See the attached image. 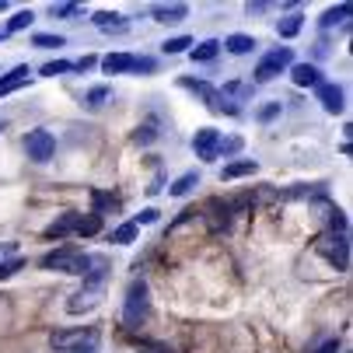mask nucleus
<instances>
[{
	"label": "nucleus",
	"mask_w": 353,
	"mask_h": 353,
	"mask_svg": "<svg viewBox=\"0 0 353 353\" xmlns=\"http://www.w3.org/2000/svg\"><path fill=\"white\" fill-rule=\"evenodd\" d=\"M105 283H109V263L102 256H91V266L84 273V287L77 294H70L67 301V312L70 315H84V312H94L98 305H102L105 297Z\"/></svg>",
	"instance_id": "obj_1"
},
{
	"label": "nucleus",
	"mask_w": 353,
	"mask_h": 353,
	"mask_svg": "<svg viewBox=\"0 0 353 353\" xmlns=\"http://www.w3.org/2000/svg\"><path fill=\"white\" fill-rule=\"evenodd\" d=\"M147 319H150V290L143 280H133L126 290V301H123V325L130 332H137L140 325H147Z\"/></svg>",
	"instance_id": "obj_2"
},
{
	"label": "nucleus",
	"mask_w": 353,
	"mask_h": 353,
	"mask_svg": "<svg viewBox=\"0 0 353 353\" xmlns=\"http://www.w3.org/2000/svg\"><path fill=\"white\" fill-rule=\"evenodd\" d=\"M39 266L42 270H49V273H74V276H84L88 273V266H91V256H84V252H77V248H57V252H46V256L39 259Z\"/></svg>",
	"instance_id": "obj_3"
},
{
	"label": "nucleus",
	"mask_w": 353,
	"mask_h": 353,
	"mask_svg": "<svg viewBox=\"0 0 353 353\" xmlns=\"http://www.w3.org/2000/svg\"><path fill=\"white\" fill-rule=\"evenodd\" d=\"M98 329H63V332H53V350L60 353H98Z\"/></svg>",
	"instance_id": "obj_4"
},
{
	"label": "nucleus",
	"mask_w": 353,
	"mask_h": 353,
	"mask_svg": "<svg viewBox=\"0 0 353 353\" xmlns=\"http://www.w3.org/2000/svg\"><path fill=\"white\" fill-rule=\"evenodd\" d=\"M315 252H319V256H325V259H329V266H336L339 273H346V270H350V241H346V234H343V231L319 234V238H315Z\"/></svg>",
	"instance_id": "obj_5"
},
{
	"label": "nucleus",
	"mask_w": 353,
	"mask_h": 353,
	"mask_svg": "<svg viewBox=\"0 0 353 353\" xmlns=\"http://www.w3.org/2000/svg\"><path fill=\"white\" fill-rule=\"evenodd\" d=\"M179 88H185V91H192V94H199L203 98V105L210 109V112H228V116H234L238 112V105H231L228 98L214 88V84H207V81H196V77H182L179 81Z\"/></svg>",
	"instance_id": "obj_6"
},
{
	"label": "nucleus",
	"mask_w": 353,
	"mask_h": 353,
	"mask_svg": "<svg viewBox=\"0 0 353 353\" xmlns=\"http://www.w3.org/2000/svg\"><path fill=\"white\" fill-rule=\"evenodd\" d=\"M287 67H294V49L290 46H276V49H270V53L256 63V81L266 84V81L280 77Z\"/></svg>",
	"instance_id": "obj_7"
},
{
	"label": "nucleus",
	"mask_w": 353,
	"mask_h": 353,
	"mask_svg": "<svg viewBox=\"0 0 353 353\" xmlns=\"http://www.w3.org/2000/svg\"><path fill=\"white\" fill-rule=\"evenodd\" d=\"M25 154H28L32 161L46 165L49 158L57 154V140H53V133H49V130H32V133L25 137Z\"/></svg>",
	"instance_id": "obj_8"
},
{
	"label": "nucleus",
	"mask_w": 353,
	"mask_h": 353,
	"mask_svg": "<svg viewBox=\"0 0 353 353\" xmlns=\"http://www.w3.org/2000/svg\"><path fill=\"white\" fill-rule=\"evenodd\" d=\"M217 143H221V133L217 130H196L192 137V150H196V158H203V161H214L217 158Z\"/></svg>",
	"instance_id": "obj_9"
},
{
	"label": "nucleus",
	"mask_w": 353,
	"mask_h": 353,
	"mask_svg": "<svg viewBox=\"0 0 353 353\" xmlns=\"http://www.w3.org/2000/svg\"><path fill=\"white\" fill-rule=\"evenodd\" d=\"M315 91H319V102H322V109H325L329 116H339V112L346 109V102H343V88H339V84H325V81H322Z\"/></svg>",
	"instance_id": "obj_10"
},
{
	"label": "nucleus",
	"mask_w": 353,
	"mask_h": 353,
	"mask_svg": "<svg viewBox=\"0 0 353 353\" xmlns=\"http://www.w3.org/2000/svg\"><path fill=\"white\" fill-rule=\"evenodd\" d=\"M290 81H294L297 88H319V84H322V70H319L315 63H294V67H290Z\"/></svg>",
	"instance_id": "obj_11"
},
{
	"label": "nucleus",
	"mask_w": 353,
	"mask_h": 353,
	"mask_svg": "<svg viewBox=\"0 0 353 353\" xmlns=\"http://www.w3.org/2000/svg\"><path fill=\"white\" fill-rule=\"evenodd\" d=\"M77 221H81V214H74V210L70 214H60L53 224L46 228V238H67V234H74L77 231Z\"/></svg>",
	"instance_id": "obj_12"
},
{
	"label": "nucleus",
	"mask_w": 353,
	"mask_h": 353,
	"mask_svg": "<svg viewBox=\"0 0 353 353\" xmlns=\"http://www.w3.org/2000/svg\"><path fill=\"white\" fill-rule=\"evenodd\" d=\"M150 14H154V21H161V25H175V21H182L189 14V8L185 4H154Z\"/></svg>",
	"instance_id": "obj_13"
},
{
	"label": "nucleus",
	"mask_w": 353,
	"mask_h": 353,
	"mask_svg": "<svg viewBox=\"0 0 353 353\" xmlns=\"http://www.w3.org/2000/svg\"><path fill=\"white\" fill-rule=\"evenodd\" d=\"M217 53H221V42L217 39H207V42H199V46L189 49V60L192 63H210V60H217Z\"/></svg>",
	"instance_id": "obj_14"
},
{
	"label": "nucleus",
	"mask_w": 353,
	"mask_h": 353,
	"mask_svg": "<svg viewBox=\"0 0 353 353\" xmlns=\"http://www.w3.org/2000/svg\"><path fill=\"white\" fill-rule=\"evenodd\" d=\"M221 46L228 49V53H234V57H245V53H252V49H256L259 42L252 39V35H241V32H234V35H228Z\"/></svg>",
	"instance_id": "obj_15"
},
{
	"label": "nucleus",
	"mask_w": 353,
	"mask_h": 353,
	"mask_svg": "<svg viewBox=\"0 0 353 353\" xmlns=\"http://www.w3.org/2000/svg\"><path fill=\"white\" fill-rule=\"evenodd\" d=\"M28 77H32V70H28V67H14L11 74L0 77V94H11V91L25 88V84H28Z\"/></svg>",
	"instance_id": "obj_16"
},
{
	"label": "nucleus",
	"mask_w": 353,
	"mask_h": 353,
	"mask_svg": "<svg viewBox=\"0 0 353 353\" xmlns=\"http://www.w3.org/2000/svg\"><path fill=\"white\" fill-rule=\"evenodd\" d=\"M256 172H259V165L252 161V158H245V161H231V165H224L221 179H224V182H234V179H245V175H256Z\"/></svg>",
	"instance_id": "obj_17"
},
{
	"label": "nucleus",
	"mask_w": 353,
	"mask_h": 353,
	"mask_svg": "<svg viewBox=\"0 0 353 353\" xmlns=\"http://www.w3.org/2000/svg\"><path fill=\"white\" fill-rule=\"evenodd\" d=\"M91 21L102 28V32H126V18L119 11H98Z\"/></svg>",
	"instance_id": "obj_18"
},
{
	"label": "nucleus",
	"mask_w": 353,
	"mask_h": 353,
	"mask_svg": "<svg viewBox=\"0 0 353 353\" xmlns=\"http://www.w3.org/2000/svg\"><path fill=\"white\" fill-rule=\"evenodd\" d=\"M301 28H305V14H297V11H294V14H283V18L276 21V35H280V39H294Z\"/></svg>",
	"instance_id": "obj_19"
},
{
	"label": "nucleus",
	"mask_w": 353,
	"mask_h": 353,
	"mask_svg": "<svg viewBox=\"0 0 353 353\" xmlns=\"http://www.w3.org/2000/svg\"><path fill=\"white\" fill-rule=\"evenodd\" d=\"M102 70L105 74H126V70H133V57L130 53H109L102 60Z\"/></svg>",
	"instance_id": "obj_20"
},
{
	"label": "nucleus",
	"mask_w": 353,
	"mask_h": 353,
	"mask_svg": "<svg viewBox=\"0 0 353 353\" xmlns=\"http://www.w3.org/2000/svg\"><path fill=\"white\" fill-rule=\"evenodd\" d=\"M91 203H94L91 214H98V217L109 214V210H119V199H116L112 192H102V189H94V192H91Z\"/></svg>",
	"instance_id": "obj_21"
},
{
	"label": "nucleus",
	"mask_w": 353,
	"mask_h": 353,
	"mask_svg": "<svg viewBox=\"0 0 353 353\" xmlns=\"http://www.w3.org/2000/svg\"><path fill=\"white\" fill-rule=\"evenodd\" d=\"M98 231H102V217H98V214H81L74 234H81V238H94Z\"/></svg>",
	"instance_id": "obj_22"
},
{
	"label": "nucleus",
	"mask_w": 353,
	"mask_h": 353,
	"mask_svg": "<svg viewBox=\"0 0 353 353\" xmlns=\"http://www.w3.org/2000/svg\"><path fill=\"white\" fill-rule=\"evenodd\" d=\"M346 18H350V4H336V8H329V11L322 14L319 25H322V28H332V25H343Z\"/></svg>",
	"instance_id": "obj_23"
},
{
	"label": "nucleus",
	"mask_w": 353,
	"mask_h": 353,
	"mask_svg": "<svg viewBox=\"0 0 353 353\" xmlns=\"http://www.w3.org/2000/svg\"><path fill=\"white\" fill-rule=\"evenodd\" d=\"M192 185H199V175H196V172H185V175H179V179L172 182V189H168V192H172V196H189V192H192Z\"/></svg>",
	"instance_id": "obj_24"
},
{
	"label": "nucleus",
	"mask_w": 353,
	"mask_h": 353,
	"mask_svg": "<svg viewBox=\"0 0 353 353\" xmlns=\"http://www.w3.org/2000/svg\"><path fill=\"white\" fill-rule=\"evenodd\" d=\"M137 224L130 221V224H119L116 231H112V245H130V241H137Z\"/></svg>",
	"instance_id": "obj_25"
},
{
	"label": "nucleus",
	"mask_w": 353,
	"mask_h": 353,
	"mask_svg": "<svg viewBox=\"0 0 353 353\" xmlns=\"http://www.w3.org/2000/svg\"><path fill=\"white\" fill-rule=\"evenodd\" d=\"M32 46H39V49H60V46H63V35L39 32V35H32Z\"/></svg>",
	"instance_id": "obj_26"
},
{
	"label": "nucleus",
	"mask_w": 353,
	"mask_h": 353,
	"mask_svg": "<svg viewBox=\"0 0 353 353\" xmlns=\"http://www.w3.org/2000/svg\"><path fill=\"white\" fill-rule=\"evenodd\" d=\"M137 143H150V140H158V119H147L140 130H137V137H133Z\"/></svg>",
	"instance_id": "obj_27"
},
{
	"label": "nucleus",
	"mask_w": 353,
	"mask_h": 353,
	"mask_svg": "<svg viewBox=\"0 0 353 353\" xmlns=\"http://www.w3.org/2000/svg\"><path fill=\"white\" fill-rule=\"evenodd\" d=\"M70 70H74L70 60H53V63L42 67V77H60V74H70Z\"/></svg>",
	"instance_id": "obj_28"
},
{
	"label": "nucleus",
	"mask_w": 353,
	"mask_h": 353,
	"mask_svg": "<svg viewBox=\"0 0 353 353\" xmlns=\"http://www.w3.org/2000/svg\"><path fill=\"white\" fill-rule=\"evenodd\" d=\"M189 46H196V42H192L189 35H175V39H168V42H165L161 49H165V53H185Z\"/></svg>",
	"instance_id": "obj_29"
},
{
	"label": "nucleus",
	"mask_w": 353,
	"mask_h": 353,
	"mask_svg": "<svg viewBox=\"0 0 353 353\" xmlns=\"http://www.w3.org/2000/svg\"><path fill=\"white\" fill-rule=\"evenodd\" d=\"M32 21H35V14H32V11H18V14L8 21V28H4V32H21V28H28Z\"/></svg>",
	"instance_id": "obj_30"
},
{
	"label": "nucleus",
	"mask_w": 353,
	"mask_h": 353,
	"mask_svg": "<svg viewBox=\"0 0 353 353\" xmlns=\"http://www.w3.org/2000/svg\"><path fill=\"white\" fill-rule=\"evenodd\" d=\"M238 150H241V137H228V140L217 143V158H221V154L231 158V154H238Z\"/></svg>",
	"instance_id": "obj_31"
},
{
	"label": "nucleus",
	"mask_w": 353,
	"mask_h": 353,
	"mask_svg": "<svg viewBox=\"0 0 353 353\" xmlns=\"http://www.w3.org/2000/svg\"><path fill=\"white\" fill-rule=\"evenodd\" d=\"M109 94H112L109 88H91V91H88V98H84V102H88L91 109H98V105H105V98H109Z\"/></svg>",
	"instance_id": "obj_32"
},
{
	"label": "nucleus",
	"mask_w": 353,
	"mask_h": 353,
	"mask_svg": "<svg viewBox=\"0 0 353 353\" xmlns=\"http://www.w3.org/2000/svg\"><path fill=\"white\" fill-rule=\"evenodd\" d=\"M18 270H25V259H21V256H14V259H8V263H0V280L14 276Z\"/></svg>",
	"instance_id": "obj_33"
},
{
	"label": "nucleus",
	"mask_w": 353,
	"mask_h": 353,
	"mask_svg": "<svg viewBox=\"0 0 353 353\" xmlns=\"http://www.w3.org/2000/svg\"><path fill=\"white\" fill-rule=\"evenodd\" d=\"M81 4H53V18H77Z\"/></svg>",
	"instance_id": "obj_34"
},
{
	"label": "nucleus",
	"mask_w": 353,
	"mask_h": 353,
	"mask_svg": "<svg viewBox=\"0 0 353 353\" xmlns=\"http://www.w3.org/2000/svg\"><path fill=\"white\" fill-rule=\"evenodd\" d=\"M133 70H137V74H140V70L150 74V70H154V60H150V57H133Z\"/></svg>",
	"instance_id": "obj_35"
},
{
	"label": "nucleus",
	"mask_w": 353,
	"mask_h": 353,
	"mask_svg": "<svg viewBox=\"0 0 353 353\" xmlns=\"http://www.w3.org/2000/svg\"><path fill=\"white\" fill-rule=\"evenodd\" d=\"M273 116H280V102H270V105L259 109V119H263V123H270Z\"/></svg>",
	"instance_id": "obj_36"
},
{
	"label": "nucleus",
	"mask_w": 353,
	"mask_h": 353,
	"mask_svg": "<svg viewBox=\"0 0 353 353\" xmlns=\"http://www.w3.org/2000/svg\"><path fill=\"white\" fill-rule=\"evenodd\" d=\"M154 221H158V210H154V207H150V210H143V214H140V217H137L133 224L140 228V224H154Z\"/></svg>",
	"instance_id": "obj_37"
},
{
	"label": "nucleus",
	"mask_w": 353,
	"mask_h": 353,
	"mask_svg": "<svg viewBox=\"0 0 353 353\" xmlns=\"http://www.w3.org/2000/svg\"><path fill=\"white\" fill-rule=\"evenodd\" d=\"M91 67H94V57H84V60H77V63H74V70H81V74H84V70H91Z\"/></svg>",
	"instance_id": "obj_38"
},
{
	"label": "nucleus",
	"mask_w": 353,
	"mask_h": 353,
	"mask_svg": "<svg viewBox=\"0 0 353 353\" xmlns=\"http://www.w3.org/2000/svg\"><path fill=\"white\" fill-rule=\"evenodd\" d=\"M4 256H14V241H0V259Z\"/></svg>",
	"instance_id": "obj_39"
},
{
	"label": "nucleus",
	"mask_w": 353,
	"mask_h": 353,
	"mask_svg": "<svg viewBox=\"0 0 353 353\" xmlns=\"http://www.w3.org/2000/svg\"><path fill=\"white\" fill-rule=\"evenodd\" d=\"M319 353H339V343H336V339H329L325 346H319Z\"/></svg>",
	"instance_id": "obj_40"
},
{
	"label": "nucleus",
	"mask_w": 353,
	"mask_h": 353,
	"mask_svg": "<svg viewBox=\"0 0 353 353\" xmlns=\"http://www.w3.org/2000/svg\"><path fill=\"white\" fill-rule=\"evenodd\" d=\"M4 8H8V0H0V11H4Z\"/></svg>",
	"instance_id": "obj_41"
}]
</instances>
